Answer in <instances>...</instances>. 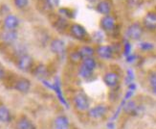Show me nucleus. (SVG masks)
Returning <instances> with one entry per match:
<instances>
[{"mask_svg": "<svg viewBox=\"0 0 156 129\" xmlns=\"http://www.w3.org/2000/svg\"><path fill=\"white\" fill-rule=\"evenodd\" d=\"M126 37L132 40H139L144 34V27L139 22H133L126 29Z\"/></svg>", "mask_w": 156, "mask_h": 129, "instance_id": "nucleus-2", "label": "nucleus"}, {"mask_svg": "<svg viewBox=\"0 0 156 129\" xmlns=\"http://www.w3.org/2000/svg\"><path fill=\"white\" fill-rule=\"evenodd\" d=\"M5 75H6L5 70L3 69V66H2L1 65H0V81H1V80H3V79H4Z\"/></svg>", "mask_w": 156, "mask_h": 129, "instance_id": "nucleus-29", "label": "nucleus"}, {"mask_svg": "<svg viewBox=\"0 0 156 129\" xmlns=\"http://www.w3.org/2000/svg\"><path fill=\"white\" fill-rule=\"evenodd\" d=\"M103 80H104V83L109 88H115L117 87L119 82H120V76L117 72H114V71H108L106 72L104 77H103Z\"/></svg>", "mask_w": 156, "mask_h": 129, "instance_id": "nucleus-10", "label": "nucleus"}, {"mask_svg": "<svg viewBox=\"0 0 156 129\" xmlns=\"http://www.w3.org/2000/svg\"><path fill=\"white\" fill-rule=\"evenodd\" d=\"M73 105L79 112H87L90 108V100L83 92H77L72 98Z\"/></svg>", "mask_w": 156, "mask_h": 129, "instance_id": "nucleus-1", "label": "nucleus"}, {"mask_svg": "<svg viewBox=\"0 0 156 129\" xmlns=\"http://www.w3.org/2000/svg\"><path fill=\"white\" fill-rule=\"evenodd\" d=\"M1 39L7 44H12L17 39V33L16 30H4L1 34Z\"/></svg>", "mask_w": 156, "mask_h": 129, "instance_id": "nucleus-19", "label": "nucleus"}, {"mask_svg": "<svg viewBox=\"0 0 156 129\" xmlns=\"http://www.w3.org/2000/svg\"><path fill=\"white\" fill-rule=\"evenodd\" d=\"M137 110H138V106L136 103H135V101H133V100L128 101V102L124 106V111L126 114H135L137 112Z\"/></svg>", "mask_w": 156, "mask_h": 129, "instance_id": "nucleus-23", "label": "nucleus"}, {"mask_svg": "<svg viewBox=\"0 0 156 129\" xmlns=\"http://www.w3.org/2000/svg\"><path fill=\"white\" fill-rule=\"evenodd\" d=\"M68 59L70 60V62L74 65H80L81 63V61H83V59H81L80 55L79 54L78 50H73L69 53L68 55Z\"/></svg>", "mask_w": 156, "mask_h": 129, "instance_id": "nucleus-24", "label": "nucleus"}, {"mask_svg": "<svg viewBox=\"0 0 156 129\" xmlns=\"http://www.w3.org/2000/svg\"><path fill=\"white\" fill-rule=\"evenodd\" d=\"M96 10L101 15L108 16L110 15V13L112 11V4L109 0H100L97 3Z\"/></svg>", "mask_w": 156, "mask_h": 129, "instance_id": "nucleus-15", "label": "nucleus"}, {"mask_svg": "<svg viewBox=\"0 0 156 129\" xmlns=\"http://www.w3.org/2000/svg\"><path fill=\"white\" fill-rule=\"evenodd\" d=\"M54 27L56 28L58 31H62L65 30L67 27H68V22H67V19L65 17H58L55 22H54Z\"/></svg>", "mask_w": 156, "mask_h": 129, "instance_id": "nucleus-21", "label": "nucleus"}, {"mask_svg": "<svg viewBox=\"0 0 156 129\" xmlns=\"http://www.w3.org/2000/svg\"><path fill=\"white\" fill-rule=\"evenodd\" d=\"M100 26H101V29L104 30L105 32H107V33L112 32L114 31L115 27H116V20H115V18L110 15L104 16L100 21Z\"/></svg>", "mask_w": 156, "mask_h": 129, "instance_id": "nucleus-7", "label": "nucleus"}, {"mask_svg": "<svg viewBox=\"0 0 156 129\" xmlns=\"http://www.w3.org/2000/svg\"><path fill=\"white\" fill-rule=\"evenodd\" d=\"M16 8L18 10H23L29 5V0H13Z\"/></svg>", "mask_w": 156, "mask_h": 129, "instance_id": "nucleus-26", "label": "nucleus"}, {"mask_svg": "<svg viewBox=\"0 0 156 129\" xmlns=\"http://www.w3.org/2000/svg\"><path fill=\"white\" fill-rule=\"evenodd\" d=\"M77 50L80 55L81 59L91 58L95 55V54H96V52H95V48H93L92 46H89V45H81Z\"/></svg>", "mask_w": 156, "mask_h": 129, "instance_id": "nucleus-17", "label": "nucleus"}, {"mask_svg": "<svg viewBox=\"0 0 156 129\" xmlns=\"http://www.w3.org/2000/svg\"><path fill=\"white\" fill-rule=\"evenodd\" d=\"M50 50L58 57H62L66 53V44L62 39H53L50 43Z\"/></svg>", "mask_w": 156, "mask_h": 129, "instance_id": "nucleus-5", "label": "nucleus"}, {"mask_svg": "<svg viewBox=\"0 0 156 129\" xmlns=\"http://www.w3.org/2000/svg\"><path fill=\"white\" fill-rule=\"evenodd\" d=\"M16 129H36V126L29 118L22 116L16 121Z\"/></svg>", "mask_w": 156, "mask_h": 129, "instance_id": "nucleus-16", "label": "nucleus"}, {"mask_svg": "<svg viewBox=\"0 0 156 129\" xmlns=\"http://www.w3.org/2000/svg\"><path fill=\"white\" fill-rule=\"evenodd\" d=\"M31 86L32 84L29 79L25 77H20L13 84V89L21 93H27L31 90Z\"/></svg>", "mask_w": 156, "mask_h": 129, "instance_id": "nucleus-8", "label": "nucleus"}, {"mask_svg": "<svg viewBox=\"0 0 156 129\" xmlns=\"http://www.w3.org/2000/svg\"><path fill=\"white\" fill-rule=\"evenodd\" d=\"M153 44H151V43H142L140 44V48L142 50H151L153 48Z\"/></svg>", "mask_w": 156, "mask_h": 129, "instance_id": "nucleus-28", "label": "nucleus"}, {"mask_svg": "<svg viewBox=\"0 0 156 129\" xmlns=\"http://www.w3.org/2000/svg\"><path fill=\"white\" fill-rule=\"evenodd\" d=\"M32 71H33L34 76L37 77L39 80H42V81H44L46 78H48L49 74H50L49 69L43 64H38L37 66H34Z\"/></svg>", "mask_w": 156, "mask_h": 129, "instance_id": "nucleus-11", "label": "nucleus"}, {"mask_svg": "<svg viewBox=\"0 0 156 129\" xmlns=\"http://www.w3.org/2000/svg\"><path fill=\"white\" fill-rule=\"evenodd\" d=\"M147 81H148V85H150V89L151 93L156 96V71H151L148 74Z\"/></svg>", "mask_w": 156, "mask_h": 129, "instance_id": "nucleus-22", "label": "nucleus"}, {"mask_svg": "<svg viewBox=\"0 0 156 129\" xmlns=\"http://www.w3.org/2000/svg\"><path fill=\"white\" fill-rule=\"evenodd\" d=\"M108 112V108L105 104H99L94 107H90L87 111V116L89 119L94 120H99L104 119Z\"/></svg>", "mask_w": 156, "mask_h": 129, "instance_id": "nucleus-3", "label": "nucleus"}, {"mask_svg": "<svg viewBox=\"0 0 156 129\" xmlns=\"http://www.w3.org/2000/svg\"><path fill=\"white\" fill-rule=\"evenodd\" d=\"M87 1H89V2H91V3H94V2H96L97 0H87Z\"/></svg>", "mask_w": 156, "mask_h": 129, "instance_id": "nucleus-31", "label": "nucleus"}, {"mask_svg": "<svg viewBox=\"0 0 156 129\" xmlns=\"http://www.w3.org/2000/svg\"><path fill=\"white\" fill-rule=\"evenodd\" d=\"M126 4L130 7H139L142 3H143L144 0H126Z\"/></svg>", "mask_w": 156, "mask_h": 129, "instance_id": "nucleus-27", "label": "nucleus"}, {"mask_svg": "<svg viewBox=\"0 0 156 129\" xmlns=\"http://www.w3.org/2000/svg\"><path fill=\"white\" fill-rule=\"evenodd\" d=\"M17 67L24 72H28L34 69V59L28 54H22L17 59Z\"/></svg>", "mask_w": 156, "mask_h": 129, "instance_id": "nucleus-4", "label": "nucleus"}, {"mask_svg": "<svg viewBox=\"0 0 156 129\" xmlns=\"http://www.w3.org/2000/svg\"><path fill=\"white\" fill-rule=\"evenodd\" d=\"M6 30H16L19 25V19L15 15H7L3 21Z\"/></svg>", "mask_w": 156, "mask_h": 129, "instance_id": "nucleus-14", "label": "nucleus"}, {"mask_svg": "<svg viewBox=\"0 0 156 129\" xmlns=\"http://www.w3.org/2000/svg\"><path fill=\"white\" fill-rule=\"evenodd\" d=\"M54 129H70V120L64 115H58L53 120Z\"/></svg>", "mask_w": 156, "mask_h": 129, "instance_id": "nucleus-12", "label": "nucleus"}, {"mask_svg": "<svg viewBox=\"0 0 156 129\" xmlns=\"http://www.w3.org/2000/svg\"><path fill=\"white\" fill-rule=\"evenodd\" d=\"M125 52H126V54H129V52H130V44H128V43H126V44H125Z\"/></svg>", "mask_w": 156, "mask_h": 129, "instance_id": "nucleus-30", "label": "nucleus"}, {"mask_svg": "<svg viewBox=\"0 0 156 129\" xmlns=\"http://www.w3.org/2000/svg\"><path fill=\"white\" fill-rule=\"evenodd\" d=\"M12 120V114L8 107L5 105H0V123H10Z\"/></svg>", "mask_w": 156, "mask_h": 129, "instance_id": "nucleus-18", "label": "nucleus"}, {"mask_svg": "<svg viewBox=\"0 0 156 129\" xmlns=\"http://www.w3.org/2000/svg\"><path fill=\"white\" fill-rule=\"evenodd\" d=\"M97 55L104 59V60H109L113 57L114 50L111 45H98L97 48L95 49Z\"/></svg>", "mask_w": 156, "mask_h": 129, "instance_id": "nucleus-9", "label": "nucleus"}, {"mask_svg": "<svg viewBox=\"0 0 156 129\" xmlns=\"http://www.w3.org/2000/svg\"><path fill=\"white\" fill-rule=\"evenodd\" d=\"M80 65H83L84 67H86L87 70H89L91 71H94V70L96 69V66H97V62H96V60H95L93 57H91V58H85V59H83Z\"/></svg>", "mask_w": 156, "mask_h": 129, "instance_id": "nucleus-20", "label": "nucleus"}, {"mask_svg": "<svg viewBox=\"0 0 156 129\" xmlns=\"http://www.w3.org/2000/svg\"><path fill=\"white\" fill-rule=\"evenodd\" d=\"M143 27L151 31L156 29V12H148L144 17Z\"/></svg>", "mask_w": 156, "mask_h": 129, "instance_id": "nucleus-13", "label": "nucleus"}, {"mask_svg": "<svg viewBox=\"0 0 156 129\" xmlns=\"http://www.w3.org/2000/svg\"><path fill=\"white\" fill-rule=\"evenodd\" d=\"M69 34L78 40H84L87 38L86 29L79 23H73L69 26Z\"/></svg>", "mask_w": 156, "mask_h": 129, "instance_id": "nucleus-6", "label": "nucleus"}, {"mask_svg": "<svg viewBox=\"0 0 156 129\" xmlns=\"http://www.w3.org/2000/svg\"><path fill=\"white\" fill-rule=\"evenodd\" d=\"M93 71L87 70L86 67H84L83 65L80 64V66H79V70H78V75L83 78V79H88L91 75H92Z\"/></svg>", "mask_w": 156, "mask_h": 129, "instance_id": "nucleus-25", "label": "nucleus"}]
</instances>
